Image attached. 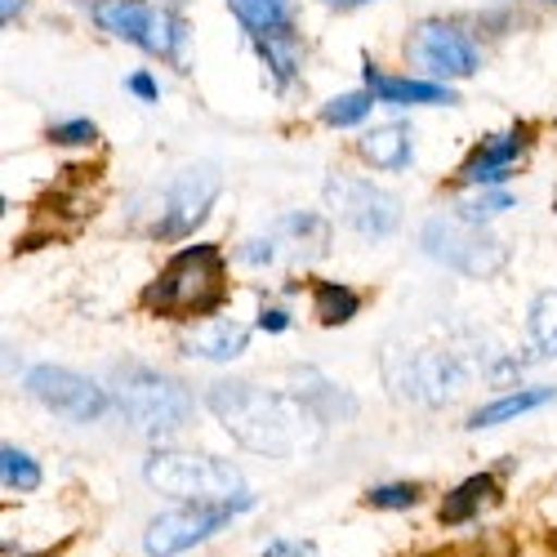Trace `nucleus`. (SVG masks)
I'll return each mask as SVG.
<instances>
[{"mask_svg":"<svg viewBox=\"0 0 557 557\" xmlns=\"http://www.w3.org/2000/svg\"><path fill=\"white\" fill-rule=\"evenodd\" d=\"M206 410L242 450L263 459L308 455L326 437V424L295 393H272L246 380H219L214 388H206Z\"/></svg>","mask_w":557,"mask_h":557,"instance_id":"f257e3e1","label":"nucleus"},{"mask_svg":"<svg viewBox=\"0 0 557 557\" xmlns=\"http://www.w3.org/2000/svg\"><path fill=\"white\" fill-rule=\"evenodd\" d=\"M219 188L223 178L214 165H188L129 201V227L148 242H188L210 219Z\"/></svg>","mask_w":557,"mask_h":557,"instance_id":"f03ea898","label":"nucleus"},{"mask_svg":"<svg viewBox=\"0 0 557 557\" xmlns=\"http://www.w3.org/2000/svg\"><path fill=\"white\" fill-rule=\"evenodd\" d=\"M148 312L157 317H178V321H206L219 317V308L227 304V259L219 246L197 242L183 246L144 290Z\"/></svg>","mask_w":557,"mask_h":557,"instance_id":"7ed1b4c3","label":"nucleus"},{"mask_svg":"<svg viewBox=\"0 0 557 557\" xmlns=\"http://www.w3.org/2000/svg\"><path fill=\"white\" fill-rule=\"evenodd\" d=\"M380 366H384L388 393L424 410L450 406L473 380L469 357H459L446 344H384Z\"/></svg>","mask_w":557,"mask_h":557,"instance_id":"20e7f679","label":"nucleus"},{"mask_svg":"<svg viewBox=\"0 0 557 557\" xmlns=\"http://www.w3.org/2000/svg\"><path fill=\"white\" fill-rule=\"evenodd\" d=\"M112 406L129 433L170 437L193 420V388L152 366H121L112 375Z\"/></svg>","mask_w":557,"mask_h":557,"instance_id":"39448f33","label":"nucleus"},{"mask_svg":"<svg viewBox=\"0 0 557 557\" xmlns=\"http://www.w3.org/2000/svg\"><path fill=\"white\" fill-rule=\"evenodd\" d=\"M144 482L174 504H232L246 495V478L232 459L178 446H161L144 459Z\"/></svg>","mask_w":557,"mask_h":557,"instance_id":"423d86ee","label":"nucleus"},{"mask_svg":"<svg viewBox=\"0 0 557 557\" xmlns=\"http://www.w3.org/2000/svg\"><path fill=\"white\" fill-rule=\"evenodd\" d=\"M420 250L459 272V276H478V282H491V276H499L508 268V259H513V250H508V242H499L495 232H486L482 223H469L459 219L455 210L450 214H433L424 219L420 227Z\"/></svg>","mask_w":557,"mask_h":557,"instance_id":"0eeeda50","label":"nucleus"},{"mask_svg":"<svg viewBox=\"0 0 557 557\" xmlns=\"http://www.w3.org/2000/svg\"><path fill=\"white\" fill-rule=\"evenodd\" d=\"M95 23L116 36L138 45L152 59L183 63V40H188V23L178 14L152 5V0H95Z\"/></svg>","mask_w":557,"mask_h":557,"instance_id":"6e6552de","label":"nucleus"},{"mask_svg":"<svg viewBox=\"0 0 557 557\" xmlns=\"http://www.w3.org/2000/svg\"><path fill=\"white\" fill-rule=\"evenodd\" d=\"M321 193H326V206L335 210V219L366 242H388L401 227V201L388 188H380V183L361 178V174L335 170Z\"/></svg>","mask_w":557,"mask_h":557,"instance_id":"1a4fd4ad","label":"nucleus"},{"mask_svg":"<svg viewBox=\"0 0 557 557\" xmlns=\"http://www.w3.org/2000/svg\"><path fill=\"white\" fill-rule=\"evenodd\" d=\"M23 393L72 424H99L112 410V388H103L89 375H76L67 366H27Z\"/></svg>","mask_w":557,"mask_h":557,"instance_id":"9d476101","label":"nucleus"},{"mask_svg":"<svg viewBox=\"0 0 557 557\" xmlns=\"http://www.w3.org/2000/svg\"><path fill=\"white\" fill-rule=\"evenodd\" d=\"M406 54L424 72V81H463L482 67L478 40L459 23H446V18L414 23V32L406 36Z\"/></svg>","mask_w":557,"mask_h":557,"instance_id":"9b49d317","label":"nucleus"},{"mask_svg":"<svg viewBox=\"0 0 557 557\" xmlns=\"http://www.w3.org/2000/svg\"><path fill=\"white\" fill-rule=\"evenodd\" d=\"M232 508L227 504H174L165 513L148 518L144 527V553L148 557H183L201 544H210L214 535H223L232 527Z\"/></svg>","mask_w":557,"mask_h":557,"instance_id":"f8f14e48","label":"nucleus"},{"mask_svg":"<svg viewBox=\"0 0 557 557\" xmlns=\"http://www.w3.org/2000/svg\"><path fill=\"white\" fill-rule=\"evenodd\" d=\"M527 157V129H499L473 144V152L459 165V183L469 188H499V183L513 174Z\"/></svg>","mask_w":557,"mask_h":557,"instance_id":"ddd939ff","label":"nucleus"},{"mask_svg":"<svg viewBox=\"0 0 557 557\" xmlns=\"http://www.w3.org/2000/svg\"><path fill=\"white\" fill-rule=\"evenodd\" d=\"M268 237L276 242V259L282 263H317V259H326L331 255V223L312 214V210H295V214H282L272 227H268Z\"/></svg>","mask_w":557,"mask_h":557,"instance_id":"4468645a","label":"nucleus"},{"mask_svg":"<svg viewBox=\"0 0 557 557\" xmlns=\"http://www.w3.org/2000/svg\"><path fill=\"white\" fill-rule=\"evenodd\" d=\"M361 81L366 89L375 95L380 103H393V108H455L459 95L446 89L442 81H414V76H388L380 72L375 63L361 67Z\"/></svg>","mask_w":557,"mask_h":557,"instance_id":"2eb2a0df","label":"nucleus"},{"mask_svg":"<svg viewBox=\"0 0 557 557\" xmlns=\"http://www.w3.org/2000/svg\"><path fill=\"white\" fill-rule=\"evenodd\" d=\"M290 393H295L326 429L357 420V397H352L348 388H339L335 380H326L317 366H295V370H290Z\"/></svg>","mask_w":557,"mask_h":557,"instance_id":"dca6fc26","label":"nucleus"},{"mask_svg":"<svg viewBox=\"0 0 557 557\" xmlns=\"http://www.w3.org/2000/svg\"><path fill=\"white\" fill-rule=\"evenodd\" d=\"M178 348L183 357H197V361H237L250 348V326L232 317H206L193 331H183Z\"/></svg>","mask_w":557,"mask_h":557,"instance_id":"f3484780","label":"nucleus"},{"mask_svg":"<svg viewBox=\"0 0 557 557\" xmlns=\"http://www.w3.org/2000/svg\"><path fill=\"white\" fill-rule=\"evenodd\" d=\"M504 499V486L495 473H473V478H463L459 486H450L437 504V518L446 527H463V522H478L482 513H491V508Z\"/></svg>","mask_w":557,"mask_h":557,"instance_id":"a211bd4d","label":"nucleus"},{"mask_svg":"<svg viewBox=\"0 0 557 557\" xmlns=\"http://www.w3.org/2000/svg\"><path fill=\"white\" fill-rule=\"evenodd\" d=\"M361 161L375 165V170H388V174H401L410 170L414 161V138H410V125L406 121H388L380 129H366L361 144H357Z\"/></svg>","mask_w":557,"mask_h":557,"instance_id":"6ab92c4d","label":"nucleus"},{"mask_svg":"<svg viewBox=\"0 0 557 557\" xmlns=\"http://www.w3.org/2000/svg\"><path fill=\"white\" fill-rule=\"evenodd\" d=\"M232 18L246 27V36L268 40V36H286L295 32V0H227Z\"/></svg>","mask_w":557,"mask_h":557,"instance_id":"aec40b11","label":"nucleus"},{"mask_svg":"<svg viewBox=\"0 0 557 557\" xmlns=\"http://www.w3.org/2000/svg\"><path fill=\"white\" fill-rule=\"evenodd\" d=\"M553 397H557V388H513V393H504V397L478 406V410L469 414V429H473V433H482V429H499V424H508V420H522L527 410L548 406Z\"/></svg>","mask_w":557,"mask_h":557,"instance_id":"412c9836","label":"nucleus"},{"mask_svg":"<svg viewBox=\"0 0 557 557\" xmlns=\"http://www.w3.org/2000/svg\"><path fill=\"white\" fill-rule=\"evenodd\" d=\"M255 50H259L263 67L272 72V85H276V89H286V85L299 76V67H304V45L295 40V32H286V36H268V40H255Z\"/></svg>","mask_w":557,"mask_h":557,"instance_id":"4be33fe9","label":"nucleus"},{"mask_svg":"<svg viewBox=\"0 0 557 557\" xmlns=\"http://www.w3.org/2000/svg\"><path fill=\"white\" fill-rule=\"evenodd\" d=\"M312 308L321 326H348L361 312V295L344 282H312Z\"/></svg>","mask_w":557,"mask_h":557,"instance_id":"5701e85b","label":"nucleus"},{"mask_svg":"<svg viewBox=\"0 0 557 557\" xmlns=\"http://www.w3.org/2000/svg\"><path fill=\"white\" fill-rule=\"evenodd\" d=\"M527 335L531 348L548 361H557V290H540L527 308Z\"/></svg>","mask_w":557,"mask_h":557,"instance_id":"b1692460","label":"nucleus"},{"mask_svg":"<svg viewBox=\"0 0 557 557\" xmlns=\"http://www.w3.org/2000/svg\"><path fill=\"white\" fill-rule=\"evenodd\" d=\"M0 482H5V491H18V495H32L40 482H45V469L40 459L27 455L23 446H0Z\"/></svg>","mask_w":557,"mask_h":557,"instance_id":"393cba45","label":"nucleus"},{"mask_svg":"<svg viewBox=\"0 0 557 557\" xmlns=\"http://www.w3.org/2000/svg\"><path fill=\"white\" fill-rule=\"evenodd\" d=\"M424 499V486L420 482H380L361 495L366 508H375V513H410L414 504Z\"/></svg>","mask_w":557,"mask_h":557,"instance_id":"a878e982","label":"nucleus"},{"mask_svg":"<svg viewBox=\"0 0 557 557\" xmlns=\"http://www.w3.org/2000/svg\"><path fill=\"white\" fill-rule=\"evenodd\" d=\"M380 99L370 95V89H352V95H335L326 108H321V125H331V129H352L370 116V108H375Z\"/></svg>","mask_w":557,"mask_h":557,"instance_id":"bb28decb","label":"nucleus"},{"mask_svg":"<svg viewBox=\"0 0 557 557\" xmlns=\"http://www.w3.org/2000/svg\"><path fill=\"white\" fill-rule=\"evenodd\" d=\"M518 206V197L513 193H499V188H486L482 197H469V201H455V214L459 219H469V223H491L495 214H508V210H513Z\"/></svg>","mask_w":557,"mask_h":557,"instance_id":"cd10ccee","label":"nucleus"},{"mask_svg":"<svg viewBox=\"0 0 557 557\" xmlns=\"http://www.w3.org/2000/svg\"><path fill=\"white\" fill-rule=\"evenodd\" d=\"M50 144H54V148H89V144H99V125L89 121V116L59 121V125L50 129Z\"/></svg>","mask_w":557,"mask_h":557,"instance_id":"c85d7f7f","label":"nucleus"},{"mask_svg":"<svg viewBox=\"0 0 557 557\" xmlns=\"http://www.w3.org/2000/svg\"><path fill=\"white\" fill-rule=\"evenodd\" d=\"M237 259L246 268H272V263H282V259H276V242L268 237V232H255V237H246L237 246Z\"/></svg>","mask_w":557,"mask_h":557,"instance_id":"c756f323","label":"nucleus"},{"mask_svg":"<svg viewBox=\"0 0 557 557\" xmlns=\"http://www.w3.org/2000/svg\"><path fill=\"white\" fill-rule=\"evenodd\" d=\"M522 366H527V357H499V361H491L486 366V384H508V388H518V375H522Z\"/></svg>","mask_w":557,"mask_h":557,"instance_id":"7c9ffc66","label":"nucleus"},{"mask_svg":"<svg viewBox=\"0 0 557 557\" xmlns=\"http://www.w3.org/2000/svg\"><path fill=\"white\" fill-rule=\"evenodd\" d=\"M125 85H129V95H134L138 103H157V99H161V89H157V76H152V72H129Z\"/></svg>","mask_w":557,"mask_h":557,"instance_id":"2f4dec72","label":"nucleus"},{"mask_svg":"<svg viewBox=\"0 0 557 557\" xmlns=\"http://www.w3.org/2000/svg\"><path fill=\"white\" fill-rule=\"evenodd\" d=\"M312 553V544L308 540H272L259 557H308Z\"/></svg>","mask_w":557,"mask_h":557,"instance_id":"473e14b6","label":"nucleus"},{"mask_svg":"<svg viewBox=\"0 0 557 557\" xmlns=\"http://www.w3.org/2000/svg\"><path fill=\"white\" fill-rule=\"evenodd\" d=\"M259 331H268V335L290 331V312H286V308H263V312H259Z\"/></svg>","mask_w":557,"mask_h":557,"instance_id":"72a5a7b5","label":"nucleus"},{"mask_svg":"<svg viewBox=\"0 0 557 557\" xmlns=\"http://www.w3.org/2000/svg\"><path fill=\"white\" fill-rule=\"evenodd\" d=\"M23 14V0H0V18H5V23H14Z\"/></svg>","mask_w":557,"mask_h":557,"instance_id":"f704fd0d","label":"nucleus"},{"mask_svg":"<svg viewBox=\"0 0 557 557\" xmlns=\"http://www.w3.org/2000/svg\"><path fill=\"white\" fill-rule=\"evenodd\" d=\"M321 5H331V10H357V5H370V0H321Z\"/></svg>","mask_w":557,"mask_h":557,"instance_id":"c9c22d12","label":"nucleus"},{"mask_svg":"<svg viewBox=\"0 0 557 557\" xmlns=\"http://www.w3.org/2000/svg\"><path fill=\"white\" fill-rule=\"evenodd\" d=\"M553 553H557V531H553Z\"/></svg>","mask_w":557,"mask_h":557,"instance_id":"e433bc0d","label":"nucleus"},{"mask_svg":"<svg viewBox=\"0 0 557 557\" xmlns=\"http://www.w3.org/2000/svg\"><path fill=\"white\" fill-rule=\"evenodd\" d=\"M544 5H557V0H544Z\"/></svg>","mask_w":557,"mask_h":557,"instance_id":"4c0bfd02","label":"nucleus"}]
</instances>
